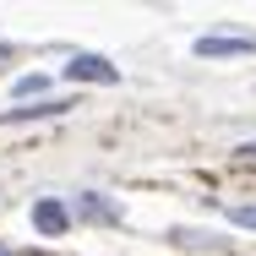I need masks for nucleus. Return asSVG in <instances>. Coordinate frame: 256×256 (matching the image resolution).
Here are the masks:
<instances>
[{"instance_id":"423d86ee","label":"nucleus","mask_w":256,"mask_h":256,"mask_svg":"<svg viewBox=\"0 0 256 256\" xmlns=\"http://www.w3.org/2000/svg\"><path fill=\"white\" fill-rule=\"evenodd\" d=\"M44 88H50V76H22L11 93H16V98H33V93H44Z\"/></svg>"},{"instance_id":"f257e3e1","label":"nucleus","mask_w":256,"mask_h":256,"mask_svg":"<svg viewBox=\"0 0 256 256\" xmlns=\"http://www.w3.org/2000/svg\"><path fill=\"white\" fill-rule=\"evenodd\" d=\"M33 229H38L44 240L66 234V229H71V207L60 202V196H38V202H33Z\"/></svg>"},{"instance_id":"39448f33","label":"nucleus","mask_w":256,"mask_h":256,"mask_svg":"<svg viewBox=\"0 0 256 256\" xmlns=\"http://www.w3.org/2000/svg\"><path fill=\"white\" fill-rule=\"evenodd\" d=\"M256 38H196V54L207 60H224V54H251Z\"/></svg>"},{"instance_id":"20e7f679","label":"nucleus","mask_w":256,"mask_h":256,"mask_svg":"<svg viewBox=\"0 0 256 256\" xmlns=\"http://www.w3.org/2000/svg\"><path fill=\"white\" fill-rule=\"evenodd\" d=\"M76 218H88V224H120V202H109L104 191H82L76 196Z\"/></svg>"},{"instance_id":"7ed1b4c3","label":"nucleus","mask_w":256,"mask_h":256,"mask_svg":"<svg viewBox=\"0 0 256 256\" xmlns=\"http://www.w3.org/2000/svg\"><path fill=\"white\" fill-rule=\"evenodd\" d=\"M66 76H71V82H120V71H114L104 54H71Z\"/></svg>"},{"instance_id":"0eeeda50","label":"nucleus","mask_w":256,"mask_h":256,"mask_svg":"<svg viewBox=\"0 0 256 256\" xmlns=\"http://www.w3.org/2000/svg\"><path fill=\"white\" fill-rule=\"evenodd\" d=\"M229 224H240V229H256V202H246V207H229Z\"/></svg>"},{"instance_id":"6e6552de","label":"nucleus","mask_w":256,"mask_h":256,"mask_svg":"<svg viewBox=\"0 0 256 256\" xmlns=\"http://www.w3.org/2000/svg\"><path fill=\"white\" fill-rule=\"evenodd\" d=\"M0 256H11V251H6V246H0Z\"/></svg>"},{"instance_id":"f03ea898","label":"nucleus","mask_w":256,"mask_h":256,"mask_svg":"<svg viewBox=\"0 0 256 256\" xmlns=\"http://www.w3.org/2000/svg\"><path fill=\"white\" fill-rule=\"evenodd\" d=\"M66 109H76V104H71V98H33V104L6 109V114H0V126H22V120H54V114H66Z\"/></svg>"}]
</instances>
